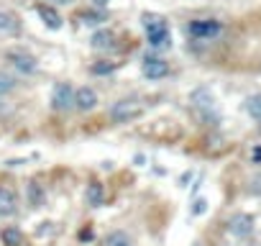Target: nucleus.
<instances>
[{"label": "nucleus", "instance_id": "nucleus-16", "mask_svg": "<svg viewBox=\"0 0 261 246\" xmlns=\"http://www.w3.org/2000/svg\"><path fill=\"white\" fill-rule=\"evenodd\" d=\"M0 238H3V243H6V246H21V243H23V233H21L16 226H8V228H3Z\"/></svg>", "mask_w": 261, "mask_h": 246}, {"label": "nucleus", "instance_id": "nucleus-18", "mask_svg": "<svg viewBox=\"0 0 261 246\" xmlns=\"http://www.w3.org/2000/svg\"><path fill=\"white\" fill-rule=\"evenodd\" d=\"M0 31L16 34V31H18V21H16V16H11V13H6V11H0Z\"/></svg>", "mask_w": 261, "mask_h": 246}, {"label": "nucleus", "instance_id": "nucleus-4", "mask_svg": "<svg viewBox=\"0 0 261 246\" xmlns=\"http://www.w3.org/2000/svg\"><path fill=\"white\" fill-rule=\"evenodd\" d=\"M6 59L21 72V75H34L36 72V67H39V62H36V57L34 54H29V52H23V49H11L8 54H6Z\"/></svg>", "mask_w": 261, "mask_h": 246}, {"label": "nucleus", "instance_id": "nucleus-19", "mask_svg": "<svg viewBox=\"0 0 261 246\" xmlns=\"http://www.w3.org/2000/svg\"><path fill=\"white\" fill-rule=\"evenodd\" d=\"M80 18H82V23H87V26H97V23L105 21V16H102V13H95V11H85V13H80Z\"/></svg>", "mask_w": 261, "mask_h": 246}, {"label": "nucleus", "instance_id": "nucleus-21", "mask_svg": "<svg viewBox=\"0 0 261 246\" xmlns=\"http://www.w3.org/2000/svg\"><path fill=\"white\" fill-rule=\"evenodd\" d=\"M90 72L92 75H110V72H115V64L113 62H97V64L90 67Z\"/></svg>", "mask_w": 261, "mask_h": 246}, {"label": "nucleus", "instance_id": "nucleus-6", "mask_svg": "<svg viewBox=\"0 0 261 246\" xmlns=\"http://www.w3.org/2000/svg\"><path fill=\"white\" fill-rule=\"evenodd\" d=\"M141 72H144L146 80L159 82V80H164V77L169 75V62H164V59H159V57H146L144 64H141Z\"/></svg>", "mask_w": 261, "mask_h": 246}, {"label": "nucleus", "instance_id": "nucleus-17", "mask_svg": "<svg viewBox=\"0 0 261 246\" xmlns=\"http://www.w3.org/2000/svg\"><path fill=\"white\" fill-rule=\"evenodd\" d=\"M246 113H248L253 120L261 123V95H251V97L246 100Z\"/></svg>", "mask_w": 261, "mask_h": 246}, {"label": "nucleus", "instance_id": "nucleus-15", "mask_svg": "<svg viewBox=\"0 0 261 246\" xmlns=\"http://www.w3.org/2000/svg\"><path fill=\"white\" fill-rule=\"evenodd\" d=\"M102 246H130V236L125 231H110L102 238Z\"/></svg>", "mask_w": 261, "mask_h": 246}, {"label": "nucleus", "instance_id": "nucleus-5", "mask_svg": "<svg viewBox=\"0 0 261 246\" xmlns=\"http://www.w3.org/2000/svg\"><path fill=\"white\" fill-rule=\"evenodd\" d=\"M51 108L54 110H69L74 108V87L69 82H59L51 90Z\"/></svg>", "mask_w": 261, "mask_h": 246}, {"label": "nucleus", "instance_id": "nucleus-9", "mask_svg": "<svg viewBox=\"0 0 261 246\" xmlns=\"http://www.w3.org/2000/svg\"><path fill=\"white\" fill-rule=\"evenodd\" d=\"M97 105V92L92 87H77L74 90V108L77 110H92Z\"/></svg>", "mask_w": 261, "mask_h": 246}, {"label": "nucleus", "instance_id": "nucleus-12", "mask_svg": "<svg viewBox=\"0 0 261 246\" xmlns=\"http://www.w3.org/2000/svg\"><path fill=\"white\" fill-rule=\"evenodd\" d=\"M26 198H29V205L31 208H41L46 203V190L39 182H29L26 185Z\"/></svg>", "mask_w": 261, "mask_h": 246}, {"label": "nucleus", "instance_id": "nucleus-7", "mask_svg": "<svg viewBox=\"0 0 261 246\" xmlns=\"http://www.w3.org/2000/svg\"><path fill=\"white\" fill-rule=\"evenodd\" d=\"M228 231L236 236V238H248L253 233V218L246 215V213H238L228 220Z\"/></svg>", "mask_w": 261, "mask_h": 246}, {"label": "nucleus", "instance_id": "nucleus-8", "mask_svg": "<svg viewBox=\"0 0 261 246\" xmlns=\"http://www.w3.org/2000/svg\"><path fill=\"white\" fill-rule=\"evenodd\" d=\"M18 210V198L11 187H0V218H11Z\"/></svg>", "mask_w": 261, "mask_h": 246}, {"label": "nucleus", "instance_id": "nucleus-11", "mask_svg": "<svg viewBox=\"0 0 261 246\" xmlns=\"http://www.w3.org/2000/svg\"><path fill=\"white\" fill-rule=\"evenodd\" d=\"M192 103H195V108H200L202 113L205 110H213V92L207 90V87H197V90H192V97H190Z\"/></svg>", "mask_w": 261, "mask_h": 246}, {"label": "nucleus", "instance_id": "nucleus-25", "mask_svg": "<svg viewBox=\"0 0 261 246\" xmlns=\"http://www.w3.org/2000/svg\"><path fill=\"white\" fill-rule=\"evenodd\" d=\"M57 3H72V0H57Z\"/></svg>", "mask_w": 261, "mask_h": 246}, {"label": "nucleus", "instance_id": "nucleus-10", "mask_svg": "<svg viewBox=\"0 0 261 246\" xmlns=\"http://www.w3.org/2000/svg\"><path fill=\"white\" fill-rule=\"evenodd\" d=\"M39 18L44 21V26L46 29H51V31H59L62 29V16L57 13V8H51V6H39Z\"/></svg>", "mask_w": 261, "mask_h": 246}, {"label": "nucleus", "instance_id": "nucleus-2", "mask_svg": "<svg viewBox=\"0 0 261 246\" xmlns=\"http://www.w3.org/2000/svg\"><path fill=\"white\" fill-rule=\"evenodd\" d=\"M141 113H144V105L139 100H118L110 108L108 115H110L113 123H130V120H136Z\"/></svg>", "mask_w": 261, "mask_h": 246}, {"label": "nucleus", "instance_id": "nucleus-24", "mask_svg": "<svg viewBox=\"0 0 261 246\" xmlns=\"http://www.w3.org/2000/svg\"><path fill=\"white\" fill-rule=\"evenodd\" d=\"M108 3H110V0H92V6H95V8H105Z\"/></svg>", "mask_w": 261, "mask_h": 246}, {"label": "nucleus", "instance_id": "nucleus-22", "mask_svg": "<svg viewBox=\"0 0 261 246\" xmlns=\"http://www.w3.org/2000/svg\"><path fill=\"white\" fill-rule=\"evenodd\" d=\"M205 210H207V200H205V198L195 200V208H192V213H195V215H202Z\"/></svg>", "mask_w": 261, "mask_h": 246}, {"label": "nucleus", "instance_id": "nucleus-1", "mask_svg": "<svg viewBox=\"0 0 261 246\" xmlns=\"http://www.w3.org/2000/svg\"><path fill=\"white\" fill-rule=\"evenodd\" d=\"M144 29H146L149 44L154 49H169L172 46V34H169V26H167V21L162 16L144 13Z\"/></svg>", "mask_w": 261, "mask_h": 246}, {"label": "nucleus", "instance_id": "nucleus-3", "mask_svg": "<svg viewBox=\"0 0 261 246\" xmlns=\"http://www.w3.org/2000/svg\"><path fill=\"white\" fill-rule=\"evenodd\" d=\"M187 31H190V36H192V39H197V41H207V39H215V36H220V34H223V23H220V21H215V18L192 21V23L187 26Z\"/></svg>", "mask_w": 261, "mask_h": 246}, {"label": "nucleus", "instance_id": "nucleus-13", "mask_svg": "<svg viewBox=\"0 0 261 246\" xmlns=\"http://www.w3.org/2000/svg\"><path fill=\"white\" fill-rule=\"evenodd\" d=\"M85 200L90 208H100L105 203V187L100 182H90L87 185V192H85Z\"/></svg>", "mask_w": 261, "mask_h": 246}, {"label": "nucleus", "instance_id": "nucleus-23", "mask_svg": "<svg viewBox=\"0 0 261 246\" xmlns=\"http://www.w3.org/2000/svg\"><path fill=\"white\" fill-rule=\"evenodd\" d=\"M251 162H253V164H261V144H256V146L251 149Z\"/></svg>", "mask_w": 261, "mask_h": 246}, {"label": "nucleus", "instance_id": "nucleus-20", "mask_svg": "<svg viewBox=\"0 0 261 246\" xmlns=\"http://www.w3.org/2000/svg\"><path fill=\"white\" fill-rule=\"evenodd\" d=\"M13 87H16V77H11V75H6V72H0V95H8Z\"/></svg>", "mask_w": 261, "mask_h": 246}, {"label": "nucleus", "instance_id": "nucleus-14", "mask_svg": "<svg viewBox=\"0 0 261 246\" xmlns=\"http://www.w3.org/2000/svg\"><path fill=\"white\" fill-rule=\"evenodd\" d=\"M113 44H115V34L110 29H100V31L92 34V46L95 49H113Z\"/></svg>", "mask_w": 261, "mask_h": 246}]
</instances>
